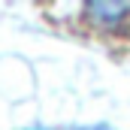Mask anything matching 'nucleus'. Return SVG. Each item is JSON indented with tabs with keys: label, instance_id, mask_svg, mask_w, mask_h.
Returning a JSON list of instances; mask_svg holds the SVG:
<instances>
[{
	"label": "nucleus",
	"instance_id": "1",
	"mask_svg": "<svg viewBox=\"0 0 130 130\" xmlns=\"http://www.w3.org/2000/svg\"><path fill=\"white\" fill-rule=\"evenodd\" d=\"M85 12L97 24H115V21L130 15V3H88Z\"/></svg>",
	"mask_w": 130,
	"mask_h": 130
}]
</instances>
